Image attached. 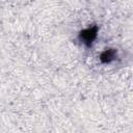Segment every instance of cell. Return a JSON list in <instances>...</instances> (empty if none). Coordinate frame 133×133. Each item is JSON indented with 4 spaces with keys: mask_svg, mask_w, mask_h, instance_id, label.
<instances>
[{
    "mask_svg": "<svg viewBox=\"0 0 133 133\" xmlns=\"http://www.w3.org/2000/svg\"><path fill=\"white\" fill-rule=\"evenodd\" d=\"M97 31H98V28L97 27H91V28H88V29H85L83 31H81L80 33V38L86 44V45H90V43L95 39L96 35H97Z\"/></svg>",
    "mask_w": 133,
    "mask_h": 133,
    "instance_id": "1",
    "label": "cell"
},
{
    "mask_svg": "<svg viewBox=\"0 0 133 133\" xmlns=\"http://www.w3.org/2000/svg\"><path fill=\"white\" fill-rule=\"evenodd\" d=\"M114 54H115V52H114L113 50H106V51L103 52L102 55H101V61H102V62H105V63L110 62V61L113 59Z\"/></svg>",
    "mask_w": 133,
    "mask_h": 133,
    "instance_id": "2",
    "label": "cell"
}]
</instances>
